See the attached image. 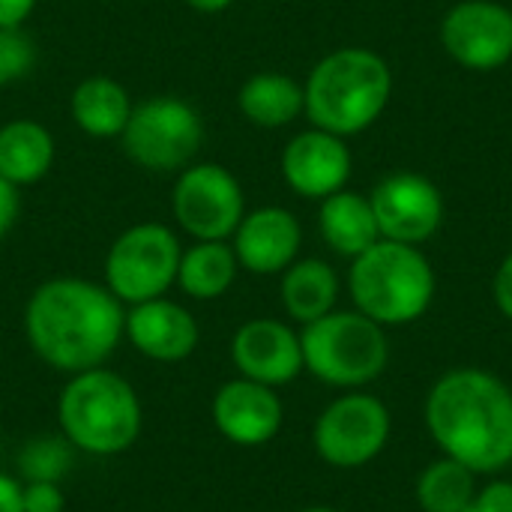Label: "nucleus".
I'll return each mask as SVG.
<instances>
[{
    "mask_svg": "<svg viewBox=\"0 0 512 512\" xmlns=\"http://www.w3.org/2000/svg\"><path fill=\"white\" fill-rule=\"evenodd\" d=\"M126 306L99 282L54 276L33 288L24 306V336L33 354L75 375L105 366L123 339Z\"/></svg>",
    "mask_w": 512,
    "mask_h": 512,
    "instance_id": "nucleus-1",
    "label": "nucleus"
},
{
    "mask_svg": "<svg viewBox=\"0 0 512 512\" xmlns=\"http://www.w3.org/2000/svg\"><path fill=\"white\" fill-rule=\"evenodd\" d=\"M423 417L441 456L477 477L512 465V387L495 372L477 366L444 372L426 393Z\"/></svg>",
    "mask_w": 512,
    "mask_h": 512,
    "instance_id": "nucleus-2",
    "label": "nucleus"
},
{
    "mask_svg": "<svg viewBox=\"0 0 512 512\" xmlns=\"http://www.w3.org/2000/svg\"><path fill=\"white\" fill-rule=\"evenodd\" d=\"M306 111L312 126L351 138L366 132L390 105L393 72L390 63L360 45L324 54L303 81Z\"/></svg>",
    "mask_w": 512,
    "mask_h": 512,
    "instance_id": "nucleus-3",
    "label": "nucleus"
},
{
    "mask_svg": "<svg viewBox=\"0 0 512 512\" xmlns=\"http://www.w3.org/2000/svg\"><path fill=\"white\" fill-rule=\"evenodd\" d=\"M60 435L81 453L120 456L144 426V408L135 387L105 366L69 375L57 399Z\"/></svg>",
    "mask_w": 512,
    "mask_h": 512,
    "instance_id": "nucleus-4",
    "label": "nucleus"
},
{
    "mask_svg": "<svg viewBox=\"0 0 512 512\" xmlns=\"http://www.w3.org/2000/svg\"><path fill=\"white\" fill-rule=\"evenodd\" d=\"M438 291L435 267L420 246L378 240L348 267V294L357 312L381 327L420 321Z\"/></svg>",
    "mask_w": 512,
    "mask_h": 512,
    "instance_id": "nucleus-5",
    "label": "nucleus"
},
{
    "mask_svg": "<svg viewBox=\"0 0 512 512\" xmlns=\"http://www.w3.org/2000/svg\"><path fill=\"white\" fill-rule=\"evenodd\" d=\"M303 369L327 387L363 390L390 363L387 327L357 309H333L300 330Z\"/></svg>",
    "mask_w": 512,
    "mask_h": 512,
    "instance_id": "nucleus-6",
    "label": "nucleus"
},
{
    "mask_svg": "<svg viewBox=\"0 0 512 512\" xmlns=\"http://www.w3.org/2000/svg\"><path fill=\"white\" fill-rule=\"evenodd\" d=\"M117 141L132 165L150 174H180L204 144V120L180 96H150L132 105Z\"/></svg>",
    "mask_w": 512,
    "mask_h": 512,
    "instance_id": "nucleus-7",
    "label": "nucleus"
},
{
    "mask_svg": "<svg viewBox=\"0 0 512 512\" xmlns=\"http://www.w3.org/2000/svg\"><path fill=\"white\" fill-rule=\"evenodd\" d=\"M180 237L162 222H138L114 237L105 252V288L123 303L138 306L156 297H168L177 285Z\"/></svg>",
    "mask_w": 512,
    "mask_h": 512,
    "instance_id": "nucleus-8",
    "label": "nucleus"
},
{
    "mask_svg": "<svg viewBox=\"0 0 512 512\" xmlns=\"http://www.w3.org/2000/svg\"><path fill=\"white\" fill-rule=\"evenodd\" d=\"M393 435L390 408L363 390H345L333 399L312 426V447L321 462L339 471H354L375 462Z\"/></svg>",
    "mask_w": 512,
    "mask_h": 512,
    "instance_id": "nucleus-9",
    "label": "nucleus"
},
{
    "mask_svg": "<svg viewBox=\"0 0 512 512\" xmlns=\"http://www.w3.org/2000/svg\"><path fill=\"white\" fill-rule=\"evenodd\" d=\"M171 213L192 240H231L246 216V195L225 165L192 162L174 180Z\"/></svg>",
    "mask_w": 512,
    "mask_h": 512,
    "instance_id": "nucleus-10",
    "label": "nucleus"
},
{
    "mask_svg": "<svg viewBox=\"0 0 512 512\" xmlns=\"http://www.w3.org/2000/svg\"><path fill=\"white\" fill-rule=\"evenodd\" d=\"M444 51L471 72H492L512 60V9L501 0H459L441 18Z\"/></svg>",
    "mask_w": 512,
    "mask_h": 512,
    "instance_id": "nucleus-11",
    "label": "nucleus"
},
{
    "mask_svg": "<svg viewBox=\"0 0 512 512\" xmlns=\"http://www.w3.org/2000/svg\"><path fill=\"white\" fill-rule=\"evenodd\" d=\"M381 240H396L408 246H423L444 225V195L441 189L414 171H396L384 177L369 192Z\"/></svg>",
    "mask_w": 512,
    "mask_h": 512,
    "instance_id": "nucleus-12",
    "label": "nucleus"
},
{
    "mask_svg": "<svg viewBox=\"0 0 512 512\" xmlns=\"http://www.w3.org/2000/svg\"><path fill=\"white\" fill-rule=\"evenodd\" d=\"M279 168H282V180L294 195L309 201H324L327 195L348 186L354 156L348 138L309 126L306 132H297L285 144Z\"/></svg>",
    "mask_w": 512,
    "mask_h": 512,
    "instance_id": "nucleus-13",
    "label": "nucleus"
},
{
    "mask_svg": "<svg viewBox=\"0 0 512 512\" xmlns=\"http://www.w3.org/2000/svg\"><path fill=\"white\" fill-rule=\"evenodd\" d=\"M231 363L240 378L285 387L300 378L303 369V348L300 333L279 321V318H252L237 327L231 336Z\"/></svg>",
    "mask_w": 512,
    "mask_h": 512,
    "instance_id": "nucleus-14",
    "label": "nucleus"
},
{
    "mask_svg": "<svg viewBox=\"0 0 512 512\" xmlns=\"http://www.w3.org/2000/svg\"><path fill=\"white\" fill-rule=\"evenodd\" d=\"M228 243L240 261V270L255 276H279L300 258L303 228L288 207L267 204L246 210Z\"/></svg>",
    "mask_w": 512,
    "mask_h": 512,
    "instance_id": "nucleus-15",
    "label": "nucleus"
},
{
    "mask_svg": "<svg viewBox=\"0 0 512 512\" xmlns=\"http://www.w3.org/2000/svg\"><path fill=\"white\" fill-rule=\"evenodd\" d=\"M210 414L216 432L237 447H264L279 435L285 423L279 393L249 378L225 381L213 396Z\"/></svg>",
    "mask_w": 512,
    "mask_h": 512,
    "instance_id": "nucleus-16",
    "label": "nucleus"
},
{
    "mask_svg": "<svg viewBox=\"0 0 512 512\" xmlns=\"http://www.w3.org/2000/svg\"><path fill=\"white\" fill-rule=\"evenodd\" d=\"M123 339H129V345L147 360L180 363L195 354L201 330L183 303L156 297L126 309Z\"/></svg>",
    "mask_w": 512,
    "mask_h": 512,
    "instance_id": "nucleus-17",
    "label": "nucleus"
},
{
    "mask_svg": "<svg viewBox=\"0 0 512 512\" xmlns=\"http://www.w3.org/2000/svg\"><path fill=\"white\" fill-rule=\"evenodd\" d=\"M57 144L48 126L33 117H15L0 126V177L15 189L48 177Z\"/></svg>",
    "mask_w": 512,
    "mask_h": 512,
    "instance_id": "nucleus-18",
    "label": "nucleus"
},
{
    "mask_svg": "<svg viewBox=\"0 0 512 512\" xmlns=\"http://www.w3.org/2000/svg\"><path fill=\"white\" fill-rule=\"evenodd\" d=\"M318 204V231L336 255L351 261L381 240L369 195L351 192L345 186Z\"/></svg>",
    "mask_w": 512,
    "mask_h": 512,
    "instance_id": "nucleus-19",
    "label": "nucleus"
},
{
    "mask_svg": "<svg viewBox=\"0 0 512 512\" xmlns=\"http://www.w3.org/2000/svg\"><path fill=\"white\" fill-rule=\"evenodd\" d=\"M129 90L111 75L81 78L69 96L72 123L90 138H120L132 114Z\"/></svg>",
    "mask_w": 512,
    "mask_h": 512,
    "instance_id": "nucleus-20",
    "label": "nucleus"
},
{
    "mask_svg": "<svg viewBox=\"0 0 512 512\" xmlns=\"http://www.w3.org/2000/svg\"><path fill=\"white\" fill-rule=\"evenodd\" d=\"M279 300L288 318L300 327L324 318L339 300V273L321 258H297L279 273Z\"/></svg>",
    "mask_w": 512,
    "mask_h": 512,
    "instance_id": "nucleus-21",
    "label": "nucleus"
},
{
    "mask_svg": "<svg viewBox=\"0 0 512 512\" xmlns=\"http://www.w3.org/2000/svg\"><path fill=\"white\" fill-rule=\"evenodd\" d=\"M237 108L258 129H285L306 111L303 84L285 72H255L240 84Z\"/></svg>",
    "mask_w": 512,
    "mask_h": 512,
    "instance_id": "nucleus-22",
    "label": "nucleus"
},
{
    "mask_svg": "<svg viewBox=\"0 0 512 512\" xmlns=\"http://www.w3.org/2000/svg\"><path fill=\"white\" fill-rule=\"evenodd\" d=\"M240 261L228 240H195L180 255L177 288L192 300H219L237 282Z\"/></svg>",
    "mask_w": 512,
    "mask_h": 512,
    "instance_id": "nucleus-23",
    "label": "nucleus"
},
{
    "mask_svg": "<svg viewBox=\"0 0 512 512\" xmlns=\"http://www.w3.org/2000/svg\"><path fill=\"white\" fill-rule=\"evenodd\" d=\"M477 474L450 456L429 462L414 486V498L423 512H459L474 504Z\"/></svg>",
    "mask_w": 512,
    "mask_h": 512,
    "instance_id": "nucleus-24",
    "label": "nucleus"
},
{
    "mask_svg": "<svg viewBox=\"0 0 512 512\" xmlns=\"http://www.w3.org/2000/svg\"><path fill=\"white\" fill-rule=\"evenodd\" d=\"M72 453L75 447L63 435H42L24 444L18 453V474L21 483H60L63 474L72 468Z\"/></svg>",
    "mask_w": 512,
    "mask_h": 512,
    "instance_id": "nucleus-25",
    "label": "nucleus"
},
{
    "mask_svg": "<svg viewBox=\"0 0 512 512\" xmlns=\"http://www.w3.org/2000/svg\"><path fill=\"white\" fill-rule=\"evenodd\" d=\"M36 66V42L24 27H0V87L27 78Z\"/></svg>",
    "mask_w": 512,
    "mask_h": 512,
    "instance_id": "nucleus-26",
    "label": "nucleus"
},
{
    "mask_svg": "<svg viewBox=\"0 0 512 512\" xmlns=\"http://www.w3.org/2000/svg\"><path fill=\"white\" fill-rule=\"evenodd\" d=\"M21 501L24 512H63L66 510V495L60 483H21Z\"/></svg>",
    "mask_w": 512,
    "mask_h": 512,
    "instance_id": "nucleus-27",
    "label": "nucleus"
},
{
    "mask_svg": "<svg viewBox=\"0 0 512 512\" xmlns=\"http://www.w3.org/2000/svg\"><path fill=\"white\" fill-rule=\"evenodd\" d=\"M477 512H512V480H492L486 486H477L474 495Z\"/></svg>",
    "mask_w": 512,
    "mask_h": 512,
    "instance_id": "nucleus-28",
    "label": "nucleus"
},
{
    "mask_svg": "<svg viewBox=\"0 0 512 512\" xmlns=\"http://www.w3.org/2000/svg\"><path fill=\"white\" fill-rule=\"evenodd\" d=\"M492 297H495L498 312L512 321V252L498 264V273L492 279Z\"/></svg>",
    "mask_w": 512,
    "mask_h": 512,
    "instance_id": "nucleus-29",
    "label": "nucleus"
},
{
    "mask_svg": "<svg viewBox=\"0 0 512 512\" xmlns=\"http://www.w3.org/2000/svg\"><path fill=\"white\" fill-rule=\"evenodd\" d=\"M18 213H21V189H15L12 183H6L0 177V243L15 228Z\"/></svg>",
    "mask_w": 512,
    "mask_h": 512,
    "instance_id": "nucleus-30",
    "label": "nucleus"
},
{
    "mask_svg": "<svg viewBox=\"0 0 512 512\" xmlns=\"http://www.w3.org/2000/svg\"><path fill=\"white\" fill-rule=\"evenodd\" d=\"M39 0H0V27H24Z\"/></svg>",
    "mask_w": 512,
    "mask_h": 512,
    "instance_id": "nucleus-31",
    "label": "nucleus"
},
{
    "mask_svg": "<svg viewBox=\"0 0 512 512\" xmlns=\"http://www.w3.org/2000/svg\"><path fill=\"white\" fill-rule=\"evenodd\" d=\"M0 512H24L21 501V480L0 471Z\"/></svg>",
    "mask_w": 512,
    "mask_h": 512,
    "instance_id": "nucleus-32",
    "label": "nucleus"
},
{
    "mask_svg": "<svg viewBox=\"0 0 512 512\" xmlns=\"http://www.w3.org/2000/svg\"><path fill=\"white\" fill-rule=\"evenodd\" d=\"M189 9H195V12H204V15H216V12H225V9H231L237 0H183Z\"/></svg>",
    "mask_w": 512,
    "mask_h": 512,
    "instance_id": "nucleus-33",
    "label": "nucleus"
},
{
    "mask_svg": "<svg viewBox=\"0 0 512 512\" xmlns=\"http://www.w3.org/2000/svg\"><path fill=\"white\" fill-rule=\"evenodd\" d=\"M300 512H342V510H333V507H306V510Z\"/></svg>",
    "mask_w": 512,
    "mask_h": 512,
    "instance_id": "nucleus-34",
    "label": "nucleus"
},
{
    "mask_svg": "<svg viewBox=\"0 0 512 512\" xmlns=\"http://www.w3.org/2000/svg\"><path fill=\"white\" fill-rule=\"evenodd\" d=\"M459 512H477V510H474V504H471V507H465V510H459Z\"/></svg>",
    "mask_w": 512,
    "mask_h": 512,
    "instance_id": "nucleus-35",
    "label": "nucleus"
},
{
    "mask_svg": "<svg viewBox=\"0 0 512 512\" xmlns=\"http://www.w3.org/2000/svg\"><path fill=\"white\" fill-rule=\"evenodd\" d=\"M510 222H512V210H510Z\"/></svg>",
    "mask_w": 512,
    "mask_h": 512,
    "instance_id": "nucleus-36",
    "label": "nucleus"
}]
</instances>
